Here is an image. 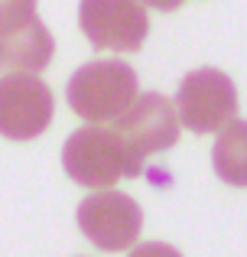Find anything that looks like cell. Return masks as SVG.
Instances as JSON below:
<instances>
[{
    "instance_id": "6da1fadb",
    "label": "cell",
    "mask_w": 247,
    "mask_h": 257,
    "mask_svg": "<svg viewBox=\"0 0 247 257\" xmlns=\"http://www.w3.org/2000/svg\"><path fill=\"white\" fill-rule=\"evenodd\" d=\"M62 170L85 189H108L121 179L143 173V157L114 131L88 124L69 134L62 147Z\"/></svg>"
},
{
    "instance_id": "7a4b0ae2",
    "label": "cell",
    "mask_w": 247,
    "mask_h": 257,
    "mask_svg": "<svg viewBox=\"0 0 247 257\" xmlns=\"http://www.w3.org/2000/svg\"><path fill=\"white\" fill-rule=\"evenodd\" d=\"M137 98V72L121 59L88 62L65 82V101L78 117L91 124L114 120Z\"/></svg>"
},
{
    "instance_id": "3957f363",
    "label": "cell",
    "mask_w": 247,
    "mask_h": 257,
    "mask_svg": "<svg viewBox=\"0 0 247 257\" xmlns=\"http://www.w3.org/2000/svg\"><path fill=\"white\" fill-rule=\"evenodd\" d=\"M56 98L36 72H7L0 78V137L33 140L52 124Z\"/></svg>"
},
{
    "instance_id": "277c9868",
    "label": "cell",
    "mask_w": 247,
    "mask_h": 257,
    "mask_svg": "<svg viewBox=\"0 0 247 257\" xmlns=\"http://www.w3.org/2000/svg\"><path fill=\"white\" fill-rule=\"evenodd\" d=\"M237 91L224 72L195 69L176 91V114L192 134H215L234 117Z\"/></svg>"
},
{
    "instance_id": "5b68a950",
    "label": "cell",
    "mask_w": 247,
    "mask_h": 257,
    "mask_svg": "<svg viewBox=\"0 0 247 257\" xmlns=\"http://www.w3.org/2000/svg\"><path fill=\"white\" fill-rule=\"evenodd\" d=\"M78 26L95 49L137 52L146 43L150 20L140 0H82Z\"/></svg>"
},
{
    "instance_id": "8992f818",
    "label": "cell",
    "mask_w": 247,
    "mask_h": 257,
    "mask_svg": "<svg viewBox=\"0 0 247 257\" xmlns=\"http://www.w3.org/2000/svg\"><path fill=\"white\" fill-rule=\"evenodd\" d=\"M78 228L82 234L98 247V251H124L133 247L140 238V228H143V212L140 205L130 199L127 192H91L88 199L78 205Z\"/></svg>"
},
{
    "instance_id": "52a82bcc",
    "label": "cell",
    "mask_w": 247,
    "mask_h": 257,
    "mask_svg": "<svg viewBox=\"0 0 247 257\" xmlns=\"http://www.w3.org/2000/svg\"><path fill=\"white\" fill-rule=\"evenodd\" d=\"M111 127H114L143 160L179 144L176 104H172L166 94H156V91L137 94V98L130 101V107L111 120Z\"/></svg>"
},
{
    "instance_id": "ba28073f",
    "label": "cell",
    "mask_w": 247,
    "mask_h": 257,
    "mask_svg": "<svg viewBox=\"0 0 247 257\" xmlns=\"http://www.w3.org/2000/svg\"><path fill=\"white\" fill-rule=\"evenodd\" d=\"M56 56V39L39 17L0 30V75L7 72H43Z\"/></svg>"
},
{
    "instance_id": "9c48e42d",
    "label": "cell",
    "mask_w": 247,
    "mask_h": 257,
    "mask_svg": "<svg viewBox=\"0 0 247 257\" xmlns=\"http://www.w3.org/2000/svg\"><path fill=\"white\" fill-rule=\"evenodd\" d=\"M211 166L224 186L247 189V120H234L218 131L211 147Z\"/></svg>"
},
{
    "instance_id": "30bf717a",
    "label": "cell",
    "mask_w": 247,
    "mask_h": 257,
    "mask_svg": "<svg viewBox=\"0 0 247 257\" xmlns=\"http://www.w3.org/2000/svg\"><path fill=\"white\" fill-rule=\"evenodd\" d=\"M36 17V0H0V30Z\"/></svg>"
},
{
    "instance_id": "8fae6325",
    "label": "cell",
    "mask_w": 247,
    "mask_h": 257,
    "mask_svg": "<svg viewBox=\"0 0 247 257\" xmlns=\"http://www.w3.org/2000/svg\"><path fill=\"white\" fill-rule=\"evenodd\" d=\"M130 257H182V254H179L172 244H163V241H146V244L133 247Z\"/></svg>"
},
{
    "instance_id": "7c38bea8",
    "label": "cell",
    "mask_w": 247,
    "mask_h": 257,
    "mask_svg": "<svg viewBox=\"0 0 247 257\" xmlns=\"http://www.w3.org/2000/svg\"><path fill=\"white\" fill-rule=\"evenodd\" d=\"M140 4H150V7H156V10H179L185 0H140Z\"/></svg>"
}]
</instances>
